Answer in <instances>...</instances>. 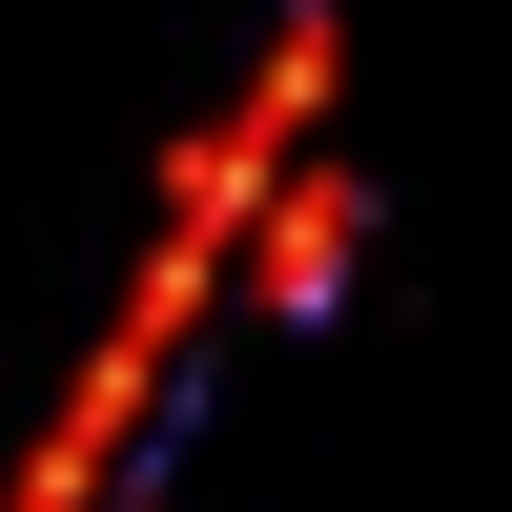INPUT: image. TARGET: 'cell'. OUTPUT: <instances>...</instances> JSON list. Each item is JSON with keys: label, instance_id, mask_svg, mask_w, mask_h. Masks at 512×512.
Here are the masks:
<instances>
[{"label": "cell", "instance_id": "cell-1", "mask_svg": "<svg viewBox=\"0 0 512 512\" xmlns=\"http://www.w3.org/2000/svg\"><path fill=\"white\" fill-rule=\"evenodd\" d=\"M349 267H369V164H287L267 226H246V308H267V328H328Z\"/></svg>", "mask_w": 512, "mask_h": 512}]
</instances>
